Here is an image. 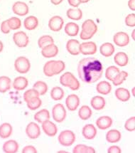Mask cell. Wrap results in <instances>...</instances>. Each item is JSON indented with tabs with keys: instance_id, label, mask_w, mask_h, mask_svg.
<instances>
[{
	"instance_id": "cell-27",
	"label": "cell",
	"mask_w": 135,
	"mask_h": 153,
	"mask_svg": "<svg viewBox=\"0 0 135 153\" xmlns=\"http://www.w3.org/2000/svg\"><path fill=\"white\" fill-rule=\"evenodd\" d=\"M121 132L117 130H110L106 134V140L110 143H118L121 140Z\"/></svg>"
},
{
	"instance_id": "cell-6",
	"label": "cell",
	"mask_w": 135,
	"mask_h": 153,
	"mask_svg": "<svg viewBox=\"0 0 135 153\" xmlns=\"http://www.w3.org/2000/svg\"><path fill=\"white\" fill-rule=\"evenodd\" d=\"M52 115L53 120L57 123H62L66 117V111L64 106L61 103H58L53 106L52 109Z\"/></svg>"
},
{
	"instance_id": "cell-20",
	"label": "cell",
	"mask_w": 135,
	"mask_h": 153,
	"mask_svg": "<svg viewBox=\"0 0 135 153\" xmlns=\"http://www.w3.org/2000/svg\"><path fill=\"white\" fill-rule=\"evenodd\" d=\"M112 125V119L109 116L100 117L96 120V126L100 130H106L110 128Z\"/></svg>"
},
{
	"instance_id": "cell-47",
	"label": "cell",
	"mask_w": 135,
	"mask_h": 153,
	"mask_svg": "<svg viewBox=\"0 0 135 153\" xmlns=\"http://www.w3.org/2000/svg\"><path fill=\"white\" fill-rule=\"evenodd\" d=\"M22 152L23 153H36L37 150L35 147L32 146V145H28V146L24 147L22 150Z\"/></svg>"
},
{
	"instance_id": "cell-53",
	"label": "cell",
	"mask_w": 135,
	"mask_h": 153,
	"mask_svg": "<svg viewBox=\"0 0 135 153\" xmlns=\"http://www.w3.org/2000/svg\"><path fill=\"white\" fill-rule=\"evenodd\" d=\"M3 48H4V44L1 41H0V53L3 51Z\"/></svg>"
},
{
	"instance_id": "cell-16",
	"label": "cell",
	"mask_w": 135,
	"mask_h": 153,
	"mask_svg": "<svg viewBox=\"0 0 135 153\" xmlns=\"http://www.w3.org/2000/svg\"><path fill=\"white\" fill-rule=\"evenodd\" d=\"M82 30L89 34L94 35L97 31V26L92 19H87L82 24Z\"/></svg>"
},
{
	"instance_id": "cell-37",
	"label": "cell",
	"mask_w": 135,
	"mask_h": 153,
	"mask_svg": "<svg viewBox=\"0 0 135 153\" xmlns=\"http://www.w3.org/2000/svg\"><path fill=\"white\" fill-rule=\"evenodd\" d=\"M119 69L117 68V67L114 66H111L110 67H108V68L106 69L105 71V77L108 80L110 81H112L114 80L118 74H119Z\"/></svg>"
},
{
	"instance_id": "cell-14",
	"label": "cell",
	"mask_w": 135,
	"mask_h": 153,
	"mask_svg": "<svg viewBox=\"0 0 135 153\" xmlns=\"http://www.w3.org/2000/svg\"><path fill=\"white\" fill-rule=\"evenodd\" d=\"M65 104L68 109L70 111H75L80 105V98L77 95H69L65 100Z\"/></svg>"
},
{
	"instance_id": "cell-31",
	"label": "cell",
	"mask_w": 135,
	"mask_h": 153,
	"mask_svg": "<svg viewBox=\"0 0 135 153\" xmlns=\"http://www.w3.org/2000/svg\"><path fill=\"white\" fill-rule=\"evenodd\" d=\"M12 81L8 76H0V93H4L10 90Z\"/></svg>"
},
{
	"instance_id": "cell-22",
	"label": "cell",
	"mask_w": 135,
	"mask_h": 153,
	"mask_svg": "<svg viewBox=\"0 0 135 153\" xmlns=\"http://www.w3.org/2000/svg\"><path fill=\"white\" fill-rule=\"evenodd\" d=\"M115 46L111 43H105V44L101 45L100 48V53L105 57H110L111 56L113 55V53H115Z\"/></svg>"
},
{
	"instance_id": "cell-7",
	"label": "cell",
	"mask_w": 135,
	"mask_h": 153,
	"mask_svg": "<svg viewBox=\"0 0 135 153\" xmlns=\"http://www.w3.org/2000/svg\"><path fill=\"white\" fill-rule=\"evenodd\" d=\"M13 41L14 42L15 44L19 48L27 47L29 43V39L27 33L22 31L14 33Z\"/></svg>"
},
{
	"instance_id": "cell-51",
	"label": "cell",
	"mask_w": 135,
	"mask_h": 153,
	"mask_svg": "<svg viewBox=\"0 0 135 153\" xmlns=\"http://www.w3.org/2000/svg\"><path fill=\"white\" fill-rule=\"evenodd\" d=\"M128 7L131 10L135 11V0H129Z\"/></svg>"
},
{
	"instance_id": "cell-57",
	"label": "cell",
	"mask_w": 135,
	"mask_h": 153,
	"mask_svg": "<svg viewBox=\"0 0 135 153\" xmlns=\"http://www.w3.org/2000/svg\"><path fill=\"white\" fill-rule=\"evenodd\" d=\"M59 152H65V151H60Z\"/></svg>"
},
{
	"instance_id": "cell-45",
	"label": "cell",
	"mask_w": 135,
	"mask_h": 153,
	"mask_svg": "<svg viewBox=\"0 0 135 153\" xmlns=\"http://www.w3.org/2000/svg\"><path fill=\"white\" fill-rule=\"evenodd\" d=\"M125 24L130 27H135V14L134 13L129 14L125 18Z\"/></svg>"
},
{
	"instance_id": "cell-33",
	"label": "cell",
	"mask_w": 135,
	"mask_h": 153,
	"mask_svg": "<svg viewBox=\"0 0 135 153\" xmlns=\"http://www.w3.org/2000/svg\"><path fill=\"white\" fill-rule=\"evenodd\" d=\"M93 115L90 108L88 105H82L78 111V116L82 120H87Z\"/></svg>"
},
{
	"instance_id": "cell-3",
	"label": "cell",
	"mask_w": 135,
	"mask_h": 153,
	"mask_svg": "<svg viewBox=\"0 0 135 153\" xmlns=\"http://www.w3.org/2000/svg\"><path fill=\"white\" fill-rule=\"evenodd\" d=\"M60 83L65 87H68L72 91H77L80 88V83L75 76L70 72L63 74L60 78Z\"/></svg>"
},
{
	"instance_id": "cell-48",
	"label": "cell",
	"mask_w": 135,
	"mask_h": 153,
	"mask_svg": "<svg viewBox=\"0 0 135 153\" xmlns=\"http://www.w3.org/2000/svg\"><path fill=\"white\" fill-rule=\"evenodd\" d=\"M122 152L121 148L119 147L113 145V146L110 147L108 150V153H120Z\"/></svg>"
},
{
	"instance_id": "cell-35",
	"label": "cell",
	"mask_w": 135,
	"mask_h": 153,
	"mask_svg": "<svg viewBox=\"0 0 135 153\" xmlns=\"http://www.w3.org/2000/svg\"><path fill=\"white\" fill-rule=\"evenodd\" d=\"M64 91L59 86L53 87L50 91V97L54 100H60L64 97Z\"/></svg>"
},
{
	"instance_id": "cell-38",
	"label": "cell",
	"mask_w": 135,
	"mask_h": 153,
	"mask_svg": "<svg viewBox=\"0 0 135 153\" xmlns=\"http://www.w3.org/2000/svg\"><path fill=\"white\" fill-rule=\"evenodd\" d=\"M73 153H95V150L93 147L86 146L83 144L76 145L73 150Z\"/></svg>"
},
{
	"instance_id": "cell-11",
	"label": "cell",
	"mask_w": 135,
	"mask_h": 153,
	"mask_svg": "<svg viewBox=\"0 0 135 153\" xmlns=\"http://www.w3.org/2000/svg\"><path fill=\"white\" fill-rule=\"evenodd\" d=\"M113 42L119 47H124L129 44V37L127 33L120 31L115 33L113 36Z\"/></svg>"
},
{
	"instance_id": "cell-55",
	"label": "cell",
	"mask_w": 135,
	"mask_h": 153,
	"mask_svg": "<svg viewBox=\"0 0 135 153\" xmlns=\"http://www.w3.org/2000/svg\"><path fill=\"white\" fill-rule=\"evenodd\" d=\"M134 33H135V31H134V30H133V31H132V39H133V40H134V39H135Z\"/></svg>"
},
{
	"instance_id": "cell-18",
	"label": "cell",
	"mask_w": 135,
	"mask_h": 153,
	"mask_svg": "<svg viewBox=\"0 0 135 153\" xmlns=\"http://www.w3.org/2000/svg\"><path fill=\"white\" fill-rule=\"evenodd\" d=\"M80 42L76 39H70L66 44V49L69 53L77 56L80 53Z\"/></svg>"
},
{
	"instance_id": "cell-1",
	"label": "cell",
	"mask_w": 135,
	"mask_h": 153,
	"mask_svg": "<svg viewBox=\"0 0 135 153\" xmlns=\"http://www.w3.org/2000/svg\"><path fill=\"white\" fill-rule=\"evenodd\" d=\"M78 75L81 81L86 83H93L98 81L103 74V66L94 57L82 59L78 66Z\"/></svg>"
},
{
	"instance_id": "cell-24",
	"label": "cell",
	"mask_w": 135,
	"mask_h": 153,
	"mask_svg": "<svg viewBox=\"0 0 135 153\" xmlns=\"http://www.w3.org/2000/svg\"><path fill=\"white\" fill-rule=\"evenodd\" d=\"M115 97L122 102H126L130 99V93L125 88H119L115 92Z\"/></svg>"
},
{
	"instance_id": "cell-10",
	"label": "cell",
	"mask_w": 135,
	"mask_h": 153,
	"mask_svg": "<svg viewBox=\"0 0 135 153\" xmlns=\"http://www.w3.org/2000/svg\"><path fill=\"white\" fill-rule=\"evenodd\" d=\"M26 133L30 139H36L41 135L40 127L36 123H30L26 128Z\"/></svg>"
},
{
	"instance_id": "cell-32",
	"label": "cell",
	"mask_w": 135,
	"mask_h": 153,
	"mask_svg": "<svg viewBox=\"0 0 135 153\" xmlns=\"http://www.w3.org/2000/svg\"><path fill=\"white\" fill-rule=\"evenodd\" d=\"M34 120L39 123H42L44 121L50 119L49 111L46 109H42L40 111L37 112L33 117Z\"/></svg>"
},
{
	"instance_id": "cell-41",
	"label": "cell",
	"mask_w": 135,
	"mask_h": 153,
	"mask_svg": "<svg viewBox=\"0 0 135 153\" xmlns=\"http://www.w3.org/2000/svg\"><path fill=\"white\" fill-rule=\"evenodd\" d=\"M127 77H128V73L125 71H119L117 76L114 78V80L112 81V83H113V84L115 85V86L120 85L121 84H122L124 81L127 79Z\"/></svg>"
},
{
	"instance_id": "cell-8",
	"label": "cell",
	"mask_w": 135,
	"mask_h": 153,
	"mask_svg": "<svg viewBox=\"0 0 135 153\" xmlns=\"http://www.w3.org/2000/svg\"><path fill=\"white\" fill-rule=\"evenodd\" d=\"M97 52V45L93 42H83L80 44V53L83 55H93Z\"/></svg>"
},
{
	"instance_id": "cell-44",
	"label": "cell",
	"mask_w": 135,
	"mask_h": 153,
	"mask_svg": "<svg viewBox=\"0 0 135 153\" xmlns=\"http://www.w3.org/2000/svg\"><path fill=\"white\" fill-rule=\"evenodd\" d=\"M125 128L127 131L133 132L135 130V117L133 116L129 118L125 124Z\"/></svg>"
},
{
	"instance_id": "cell-28",
	"label": "cell",
	"mask_w": 135,
	"mask_h": 153,
	"mask_svg": "<svg viewBox=\"0 0 135 153\" xmlns=\"http://www.w3.org/2000/svg\"><path fill=\"white\" fill-rule=\"evenodd\" d=\"M13 128L8 123H4L0 126V137L6 139L12 135Z\"/></svg>"
},
{
	"instance_id": "cell-26",
	"label": "cell",
	"mask_w": 135,
	"mask_h": 153,
	"mask_svg": "<svg viewBox=\"0 0 135 153\" xmlns=\"http://www.w3.org/2000/svg\"><path fill=\"white\" fill-rule=\"evenodd\" d=\"M114 61L117 66L122 67L125 66H127L129 61L128 56L125 52H118L115 55Z\"/></svg>"
},
{
	"instance_id": "cell-40",
	"label": "cell",
	"mask_w": 135,
	"mask_h": 153,
	"mask_svg": "<svg viewBox=\"0 0 135 153\" xmlns=\"http://www.w3.org/2000/svg\"><path fill=\"white\" fill-rule=\"evenodd\" d=\"M51 44H54V40L53 37L49 36V35H44V36H41L39 39L38 45L41 48H43L45 46Z\"/></svg>"
},
{
	"instance_id": "cell-15",
	"label": "cell",
	"mask_w": 135,
	"mask_h": 153,
	"mask_svg": "<svg viewBox=\"0 0 135 153\" xmlns=\"http://www.w3.org/2000/svg\"><path fill=\"white\" fill-rule=\"evenodd\" d=\"M41 54L45 58H53L55 57L59 53V48L54 44H49L41 48Z\"/></svg>"
},
{
	"instance_id": "cell-2",
	"label": "cell",
	"mask_w": 135,
	"mask_h": 153,
	"mask_svg": "<svg viewBox=\"0 0 135 153\" xmlns=\"http://www.w3.org/2000/svg\"><path fill=\"white\" fill-rule=\"evenodd\" d=\"M65 64L63 61H49L45 63L44 73L48 77L60 74L65 70Z\"/></svg>"
},
{
	"instance_id": "cell-39",
	"label": "cell",
	"mask_w": 135,
	"mask_h": 153,
	"mask_svg": "<svg viewBox=\"0 0 135 153\" xmlns=\"http://www.w3.org/2000/svg\"><path fill=\"white\" fill-rule=\"evenodd\" d=\"M27 107L31 111H35L38 109L42 105V101L39 97H35V98H31L27 102Z\"/></svg>"
},
{
	"instance_id": "cell-17",
	"label": "cell",
	"mask_w": 135,
	"mask_h": 153,
	"mask_svg": "<svg viewBox=\"0 0 135 153\" xmlns=\"http://www.w3.org/2000/svg\"><path fill=\"white\" fill-rule=\"evenodd\" d=\"M83 137L87 140H93L97 135V130L93 124H87L82 128Z\"/></svg>"
},
{
	"instance_id": "cell-30",
	"label": "cell",
	"mask_w": 135,
	"mask_h": 153,
	"mask_svg": "<svg viewBox=\"0 0 135 153\" xmlns=\"http://www.w3.org/2000/svg\"><path fill=\"white\" fill-rule=\"evenodd\" d=\"M65 32L70 36H76L79 32V26L74 22H69L65 25Z\"/></svg>"
},
{
	"instance_id": "cell-12",
	"label": "cell",
	"mask_w": 135,
	"mask_h": 153,
	"mask_svg": "<svg viewBox=\"0 0 135 153\" xmlns=\"http://www.w3.org/2000/svg\"><path fill=\"white\" fill-rule=\"evenodd\" d=\"M64 24V20L60 16H54L50 19L48 22V27L53 31H59L62 29Z\"/></svg>"
},
{
	"instance_id": "cell-9",
	"label": "cell",
	"mask_w": 135,
	"mask_h": 153,
	"mask_svg": "<svg viewBox=\"0 0 135 153\" xmlns=\"http://www.w3.org/2000/svg\"><path fill=\"white\" fill-rule=\"evenodd\" d=\"M12 12L18 16H25L29 13V8L25 2L18 1L12 5Z\"/></svg>"
},
{
	"instance_id": "cell-52",
	"label": "cell",
	"mask_w": 135,
	"mask_h": 153,
	"mask_svg": "<svg viewBox=\"0 0 135 153\" xmlns=\"http://www.w3.org/2000/svg\"><path fill=\"white\" fill-rule=\"evenodd\" d=\"M63 0H50V1H51L52 4H53L54 5H59L61 4L62 1H63Z\"/></svg>"
},
{
	"instance_id": "cell-19",
	"label": "cell",
	"mask_w": 135,
	"mask_h": 153,
	"mask_svg": "<svg viewBox=\"0 0 135 153\" xmlns=\"http://www.w3.org/2000/svg\"><path fill=\"white\" fill-rule=\"evenodd\" d=\"M19 144L16 140H10L5 142L2 146V150L6 153H16L19 150Z\"/></svg>"
},
{
	"instance_id": "cell-13",
	"label": "cell",
	"mask_w": 135,
	"mask_h": 153,
	"mask_svg": "<svg viewBox=\"0 0 135 153\" xmlns=\"http://www.w3.org/2000/svg\"><path fill=\"white\" fill-rule=\"evenodd\" d=\"M43 131L49 137H54L58 132V128L55 124L49 120L44 121L42 123Z\"/></svg>"
},
{
	"instance_id": "cell-34",
	"label": "cell",
	"mask_w": 135,
	"mask_h": 153,
	"mask_svg": "<svg viewBox=\"0 0 135 153\" xmlns=\"http://www.w3.org/2000/svg\"><path fill=\"white\" fill-rule=\"evenodd\" d=\"M67 16L73 20L78 21L82 19V12L80 9H69L66 12Z\"/></svg>"
},
{
	"instance_id": "cell-43",
	"label": "cell",
	"mask_w": 135,
	"mask_h": 153,
	"mask_svg": "<svg viewBox=\"0 0 135 153\" xmlns=\"http://www.w3.org/2000/svg\"><path fill=\"white\" fill-rule=\"evenodd\" d=\"M35 97H39V93L33 88L27 90L24 93V100L26 102H27L28 100L31 99V98H35Z\"/></svg>"
},
{
	"instance_id": "cell-54",
	"label": "cell",
	"mask_w": 135,
	"mask_h": 153,
	"mask_svg": "<svg viewBox=\"0 0 135 153\" xmlns=\"http://www.w3.org/2000/svg\"><path fill=\"white\" fill-rule=\"evenodd\" d=\"M79 1L80 3H87L90 1V0H79Z\"/></svg>"
},
{
	"instance_id": "cell-23",
	"label": "cell",
	"mask_w": 135,
	"mask_h": 153,
	"mask_svg": "<svg viewBox=\"0 0 135 153\" xmlns=\"http://www.w3.org/2000/svg\"><path fill=\"white\" fill-rule=\"evenodd\" d=\"M39 25V20L34 16H29L24 19V26L26 29L31 31L35 29Z\"/></svg>"
},
{
	"instance_id": "cell-5",
	"label": "cell",
	"mask_w": 135,
	"mask_h": 153,
	"mask_svg": "<svg viewBox=\"0 0 135 153\" xmlns=\"http://www.w3.org/2000/svg\"><path fill=\"white\" fill-rule=\"evenodd\" d=\"M15 70L19 74H27L31 68V63L27 58L24 56L18 57L14 61Z\"/></svg>"
},
{
	"instance_id": "cell-49",
	"label": "cell",
	"mask_w": 135,
	"mask_h": 153,
	"mask_svg": "<svg viewBox=\"0 0 135 153\" xmlns=\"http://www.w3.org/2000/svg\"><path fill=\"white\" fill-rule=\"evenodd\" d=\"M93 36V35L85 33V31L82 30L81 31V32H80V39H82V40H89V39H90Z\"/></svg>"
},
{
	"instance_id": "cell-56",
	"label": "cell",
	"mask_w": 135,
	"mask_h": 153,
	"mask_svg": "<svg viewBox=\"0 0 135 153\" xmlns=\"http://www.w3.org/2000/svg\"><path fill=\"white\" fill-rule=\"evenodd\" d=\"M132 94H133V96H134V88H132Z\"/></svg>"
},
{
	"instance_id": "cell-29",
	"label": "cell",
	"mask_w": 135,
	"mask_h": 153,
	"mask_svg": "<svg viewBox=\"0 0 135 153\" xmlns=\"http://www.w3.org/2000/svg\"><path fill=\"white\" fill-rule=\"evenodd\" d=\"M96 90L97 93H100V94L108 95L111 92L112 86L110 85V83L108 81H100V83H97L96 86Z\"/></svg>"
},
{
	"instance_id": "cell-36",
	"label": "cell",
	"mask_w": 135,
	"mask_h": 153,
	"mask_svg": "<svg viewBox=\"0 0 135 153\" xmlns=\"http://www.w3.org/2000/svg\"><path fill=\"white\" fill-rule=\"evenodd\" d=\"M33 88L39 93V96H43L48 91V85L44 81H38L33 84Z\"/></svg>"
},
{
	"instance_id": "cell-46",
	"label": "cell",
	"mask_w": 135,
	"mask_h": 153,
	"mask_svg": "<svg viewBox=\"0 0 135 153\" xmlns=\"http://www.w3.org/2000/svg\"><path fill=\"white\" fill-rule=\"evenodd\" d=\"M0 29H1V31L4 34H7L10 32L11 29H9V24H8V21L7 20H5L1 22V27H0Z\"/></svg>"
},
{
	"instance_id": "cell-42",
	"label": "cell",
	"mask_w": 135,
	"mask_h": 153,
	"mask_svg": "<svg viewBox=\"0 0 135 153\" xmlns=\"http://www.w3.org/2000/svg\"><path fill=\"white\" fill-rule=\"evenodd\" d=\"M7 21H8L9 29L11 30H16V29H20L22 26V22L17 17H11L7 19Z\"/></svg>"
},
{
	"instance_id": "cell-25",
	"label": "cell",
	"mask_w": 135,
	"mask_h": 153,
	"mask_svg": "<svg viewBox=\"0 0 135 153\" xmlns=\"http://www.w3.org/2000/svg\"><path fill=\"white\" fill-rule=\"evenodd\" d=\"M105 100L104 98L101 96H94L90 100V104L93 109L96 111H100L102 110L105 106Z\"/></svg>"
},
{
	"instance_id": "cell-4",
	"label": "cell",
	"mask_w": 135,
	"mask_h": 153,
	"mask_svg": "<svg viewBox=\"0 0 135 153\" xmlns=\"http://www.w3.org/2000/svg\"><path fill=\"white\" fill-rule=\"evenodd\" d=\"M58 140L60 144L63 146L69 147L73 144L76 141V135L71 130H64L59 134Z\"/></svg>"
},
{
	"instance_id": "cell-21",
	"label": "cell",
	"mask_w": 135,
	"mask_h": 153,
	"mask_svg": "<svg viewBox=\"0 0 135 153\" xmlns=\"http://www.w3.org/2000/svg\"><path fill=\"white\" fill-rule=\"evenodd\" d=\"M29 81L24 76H18L13 81V88L16 91H23L28 86Z\"/></svg>"
},
{
	"instance_id": "cell-50",
	"label": "cell",
	"mask_w": 135,
	"mask_h": 153,
	"mask_svg": "<svg viewBox=\"0 0 135 153\" xmlns=\"http://www.w3.org/2000/svg\"><path fill=\"white\" fill-rule=\"evenodd\" d=\"M68 4L71 7H73L75 8L78 7L80 4L79 0H68Z\"/></svg>"
}]
</instances>
